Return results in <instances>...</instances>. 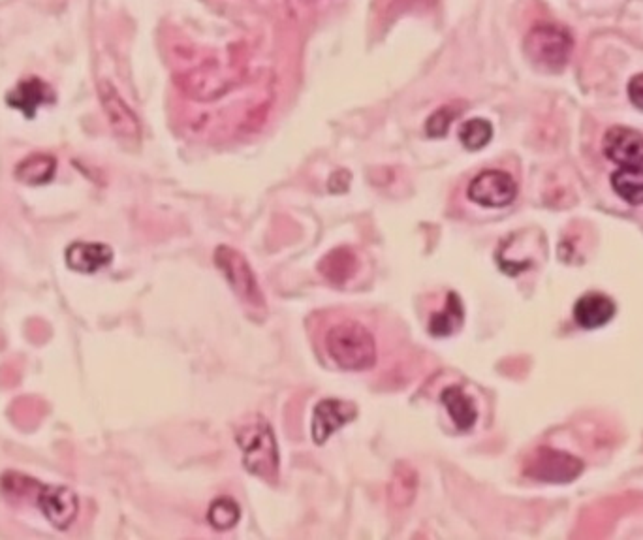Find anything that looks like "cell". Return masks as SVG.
<instances>
[{"label": "cell", "mask_w": 643, "mask_h": 540, "mask_svg": "<svg viewBox=\"0 0 643 540\" xmlns=\"http://www.w3.org/2000/svg\"><path fill=\"white\" fill-rule=\"evenodd\" d=\"M583 461L561 450L542 446L525 463V475L549 484H568L580 477Z\"/></svg>", "instance_id": "cell-5"}, {"label": "cell", "mask_w": 643, "mask_h": 540, "mask_svg": "<svg viewBox=\"0 0 643 540\" xmlns=\"http://www.w3.org/2000/svg\"><path fill=\"white\" fill-rule=\"evenodd\" d=\"M465 320V309L461 298L455 292H448L444 309L433 313L429 318V334L435 337H448L455 334Z\"/></svg>", "instance_id": "cell-17"}, {"label": "cell", "mask_w": 643, "mask_h": 540, "mask_svg": "<svg viewBox=\"0 0 643 540\" xmlns=\"http://www.w3.org/2000/svg\"><path fill=\"white\" fill-rule=\"evenodd\" d=\"M455 115H459V110H455L454 106H444L440 108L437 112L433 113L429 119H427V125H425V130L431 138H440L448 132V128L452 125V121L455 119Z\"/></svg>", "instance_id": "cell-23"}, {"label": "cell", "mask_w": 643, "mask_h": 540, "mask_svg": "<svg viewBox=\"0 0 643 540\" xmlns=\"http://www.w3.org/2000/svg\"><path fill=\"white\" fill-rule=\"evenodd\" d=\"M612 189L630 206H643V166H623L612 174Z\"/></svg>", "instance_id": "cell-18"}, {"label": "cell", "mask_w": 643, "mask_h": 540, "mask_svg": "<svg viewBox=\"0 0 643 540\" xmlns=\"http://www.w3.org/2000/svg\"><path fill=\"white\" fill-rule=\"evenodd\" d=\"M241 518V509L234 499L230 497H219L217 501L211 503V507L207 510V520L209 524L213 525L219 531H226L236 527L237 522Z\"/></svg>", "instance_id": "cell-21"}, {"label": "cell", "mask_w": 643, "mask_h": 540, "mask_svg": "<svg viewBox=\"0 0 643 540\" xmlns=\"http://www.w3.org/2000/svg\"><path fill=\"white\" fill-rule=\"evenodd\" d=\"M215 264L222 271L228 285L232 286V290L236 292V296L241 302L252 305V307L266 305V296L256 279V273L252 271L249 260L237 249L228 247V245H220L219 249L215 251Z\"/></svg>", "instance_id": "cell-4"}, {"label": "cell", "mask_w": 643, "mask_h": 540, "mask_svg": "<svg viewBox=\"0 0 643 540\" xmlns=\"http://www.w3.org/2000/svg\"><path fill=\"white\" fill-rule=\"evenodd\" d=\"M53 102H55V95H53L51 87L40 78L21 81L16 89L8 95V104L16 110H21L27 117H34L38 108H42L46 104H53Z\"/></svg>", "instance_id": "cell-12"}, {"label": "cell", "mask_w": 643, "mask_h": 540, "mask_svg": "<svg viewBox=\"0 0 643 540\" xmlns=\"http://www.w3.org/2000/svg\"><path fill=\"white\" fill-rule=\"evenodd\" d=\"M574 49L572 34L561 25L540 23L525 38V53L529 61L542 72H563Z\"/></svg>", "instance_id": "cell-3"}, {"label": "cell", "mask_w": 643, "mask_h": 540, "mask_svg": "<svg viewBox=\"0 0 643 540\" xmlns=\"http://www.w3.org/2000/svg\"><path fill=\"white\" fill-rule=\"evenodd\" d=\"M55 170H57V162L53 157L32 155L29 159L19 162L16 177L17 181H21L25 185H44V183L51 181Z\"/></svg>", "instance_id": "cell-19"}, {"label": "cell", "mask_w": 643, "mask_h": 540, "mask_svg": "<svg viewBox=\"0 0 643 540\" xmlns=\"http://www.w3.org/2000/svg\"><path fill=\"white\" fill-rule=\"evenodd\" d=\"M236 443L241 450L245 469L266 482H277L279 478V445L273 428L264 416L252 414L236 426Z\"/></svg>", "instance_id": "cell-1"}, {"label": "cell", "mask_w": 643, "mask_h": 540, "mask_svg": "<svg viewBox=\"0 0 643 540\" xmlns=\"http://www.w3.org/2000/svg\"><path fill=\"white\" fill-rule=\"evenodd\" d=\"M38 505L44 510L49 524L68 529L78 516V497L64 486H44L38 495Z\"/></svg>", "instance_id": "cell-10"}, {"label": "cell", "mask_w": 643, "mask_h": 540, "mask_svg": "<svg viewBox=\"0 0 643 540\" xmlns=\"http://www.w3.org/2000/svg\"><path fill=\"white\" fill-rule=\"evenodd\" d=\"M356 405L343 399H322L316 403L311 420V435L316 445H324L335 431L356 418Z\"/></svg>", "instance_id": "cell-8"}, {"label": "cell", "mask_w": 643, "mask_h": 540, "mask_svg": "<svg viewBox=\"0 0 643 540\" xmlns=\"http://www.w3.org/2000/svg\"><path fill=\"white\" fill-rule=\"evenodd\" d=\"M440 399H442L446 411L450 414L455 428L459 429V431H469L476 424V418H478L476 405L461 388H457V386L446 388L442 392Z\"/></svg>", "instance_id": "cell-16"}, {"label": "cell", "mask_w": 643, "mask_h": 540, "mask_svg": "<svg viewBox=\"0 0 643 540\" xmlns=\"http://www.w3.org/2000/svg\"><path fill=\"white\" fill-rule=\"evenodd\" d=\"M491 138H493V125L482 117L465 121L459 128V142L463 143V147L469 151L484 149L487 143L491 142Z\"/></svg>", "instance_id": "cell-20"}, {"label": "cell", "mask_w": 643, "mask_h": 540, "mask_svg": "<svg viewBox=\"0 0 643 540\" xmlns=\"http://www.w3.org/2000/svg\"><path fill=\"white\" fill-rule=\"evenodd\" d=\"M467 196L480 207L501 209L510 206L516 200L518 183L508 172L486 170L472 179Z\"/></svg>", "instance_id": "cell-6"}, {"label": "cell", "mask_w": 643, "mask_h": 540, "mask_svg": "<svg viewBox=\"0 0 643 540\" xmlns=\"http://www.w3.org/2000/svg\"><path fill=\"white\" fill-rule=\"evenodd\" d=\"M42 488L44 486L34 478L23 477L19 473H6L2 477V492L10 499H34L38 503Z\"/></svg>", "instance_id": "cell-22"}, {"label": "cell", "mask_w": 643, "mask_h": 540, "mask_svg": "<svg viewBox=\"0 0 643 540\" xmlns=\"http://www.w3.org/2000/svg\"><path fill=\"white\" fill-rule=\"evenodd\" d=\"M617 305L602 292H587L574 305V320L583 330L606 326L615 317Z\"/></svg>", "instance_id": "cell-11"}, {"label": "cell", "mask_w": 643, "mask_h": 540, "mask_svg": "<svg viewBox=\"0 0 643 540\" xmlns=\"http://www.w3.org/2000/svg\"><path fill=\"white\" fill-rule=\"evenodd\" d=\"M326 350L331 360L346 371H367L377 364V341L356 320H343L326 334Z\"/></svg>", "instance_id": "cell-2"}, {"label": "cell", "mask_w": 643, "mask_h": 540, "mask_svg": "<svg viewBox=\"0 0 643 540\" xmlns=\"http://www.w3.org/2000/svg\"><path fill=\"white\" fill-rule=\"evenodd\" d=\"M602 151L617 166H643V134L630 127H612L604 134Z\"/></svg>", "instance_id": "cell-9"}, {"label": "cell", "mask_w": 643, "mask_h": 540, "mask_svg": "<svg viewBox=\"0 0 643 540\" xmlns=\"http://www.w3.org/2000/svg\"><path fill=\"white\" fill-rule=\"evenodd\" d=\"M628 98L636 110L643 112V74H636L628 81Z\"/></svg>", "instance_id": "cell-24"}, {"label": "cell", "mask_w": 643, "mask_h": 540, "mask_svg": "<svg viewBox=\"0 0 643 540\" xmlns=\"http://www.w3.org/2000/svg\"><path fill=\"white\" fill-rule=\"evenodd\" d=\"M318 270L331 285H346L356 275V271L360 270V260L352 249L337 247L320 260Z\"/></svg>", "instance_id": "cell-15"}, {"label": "cell", "mask_w": 643, "mask_h": 540, "mask_svg": "<svg viewBox=\"0 0 643 540\" xmlns=\"http://www.w3.org/2000/svg\"><path fill=\"white\" fill-rule=\"evenodd\" d=\"M98 95L113 134L126 143L140 142L142 138L140 119L130 110V106L117 93V89L108 81H102L98 87Z\"/></svg>", "instance_id": "cell-7"}, {"label": "cell", "mask_w": 643, "mask_h": 540, "mask_svg": "<svg viewBox=\"0 0 643 540\" xmlns=\"http://www.w3.org/2000/svg\"><path fill=\"white\" fill-rule=\"evenodd\" d=\"M418 484H420V480H418L416 469L407 461H399L393 469V475L390 478V484H388V501H390L392 509H408L416 499Z\"/></svg>", "instance_id": "cell-14"}, {"label": "cell", "mask_w": 643, "mask_h": 540, "mask_svg": "<svg viewBox=\"0 0 643 540\" xmlns=\"http://www.w3.org/2000/svg\"><path fill=\"white\" fill-rule=\"evenodd\" d=\"M113 251L104 243H74L66 251L68 266L79 273H96L108 268Z\"/></svg>", "instance_id": "cell-13"}]
</instances>
